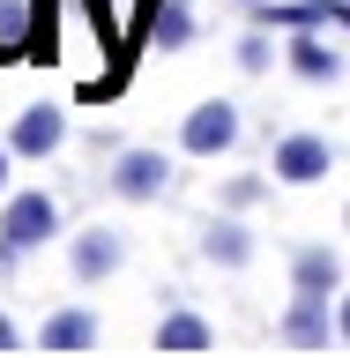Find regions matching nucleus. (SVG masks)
<instances>
[{"instance_id": "nucleus-1", "label": "nucleus", "mask_w": 350, "mask_h": 358, "mask_svg": "<svg viewBox=\"0 0 350 358\" xmlns=\"http://www.w3.org/2000/svg\"><path fill=\"white\" fill-rule=\"evenodd\" d=\"M60 231V201L52 194H8V209H0V262H15V254H30V246H45Z\"/></svg>"}, {"instance_id": "nucleus-2", "label": "nucleus", "mask_w": 350, "mask_h": 358, "mask_svg": "<svg viewBox=\"0 0 350 358\" xmlns=\"http://www.w3.org/2000/svg\"><path fill=\"white\" fill-rule=\"evenodd\" d=\"M52 38V0H0V67L45 52Z\"/></svg>"}, {"instance_id": "nucleus-3", "label": "nucleus", "mask_w": 350, "mask_h": 358, "mask_svg": "<svg viewBox=\"0 0 350 358\" xmlns=\"http://www.w3.org/2000/svg\"><path fill=\"white\" fill-rule=\"evenodd\" d=\"M105 187H112L119 201H156L164 187H172V157H164V150H119Z\"/></svg>"}, {"instance_id": "nucleus-4", "label": "nucleus", "mask_w": 350, "mask_h": 358, "mask_svg": "<svg viewBox=\"0 0 350 358\" xmlns=\"http://www.w3.org/2000/svg\"><path fill=\"white\" fill-rule=\"evenodd\" d=\"M231 142H239V105H224V97L194 105L187 127H179V150H187V157H224Z\"/></svg>"}, {"instance_id": "nucleus-5", "label": "nucleus", "mask_w": 350, "mask_h": 358, "mask_svg": "<svg viewBox=\"0 0 350 358\" xmlns=\"http://www.w3.org/2000/svg\"><path fill=\"white\" fill-rule=\"evenodd\" d=\"M328 172H335L328 134H284L276 142V179L284 187H313V179H328Z\"/></svg>"}, {"instance_id": "nucleus-6", "label": "nucleus", "mask_w": 350, "mask_h": 358, "mask_svg": "<svg viewBox=\"0 0 350 358\" xmlns=\"http://www.w3.org/2000/svg\"><path fill=\"white\" fill-rule=\"evenodd\" d=\"M119 262H127V246H119V231H105V224H89L82 239L67 246V268H75V284H97V276H112Z\"/></svg>"}, {"instance_id": "nucleus-7", "label": "nucleus", "mask_w": 350, "mask_h": 358, "mask_svg": "<svg viewBox=\"0 0 350 358\" xmlns=\"http://www.w3.org/2000/svg\"><path fill=\"white\" fill-rule=\"evenodd\" d=\"M60 142H67V112L60 105H30L15 120V134H8V150H15V157H52Z\"/></svg>"}, {"instance_id": "nucleus-8", "label": "nucleus", "mask_w": 350, "mask_h": 358, "mask_svg": "<svg viewBox=\"0 0 350 358\" xmlns=\"http://www.w3.org/2000/svg\"><path fill=\"white\" fill-rule=\"evenodd\" d=\"M328 336H335V321H328V299H321V291H298V306L284 313V343H291V351H321Z\"/></svg>"}, {"instance_id": "nucleus-9", "label": "nucleus", "mask_w": 350, "mask_h": 358, "mask_svg": "<svg viewBox=\"0 0 350 358\" xmlns=\"http://www.w3.org/2000/svg\"><path fill=\"white\" fill-rule=\"evenodd\" d=\"M38 351H60V358L67 351H97V313H89V306H60L38 329Z\"/></svg>"}, {"instance_id": "nucleus-10", "label": "nucleus", "mask_w": 350, "mask_h": 358, "mask_svg": "<svg viewBox=\"0 0 350 358\" xmlns=\"http://www.w3.org/2000/svg\"><path fill=\"white\" fill-rule=\"evenodd\" d=\"M201 254H209L217 268H246L254 262V231H246L239 217H217L209 231H201Z\"/></svg>"}, {"instance_id": "nucleus-11", "label": "nucleus", "mask_w": 350, "mask_h": 358, "mask_svg": "<svg viewBox=\"0 0 350 358\" xmlns=\"http://www.w3.org/2000/svg\"><path fill=\"white\" fill-rule=\"evenodd\" d=\"M209 343H217V329H209V321H201V313H164V329H156V351H172V358H194V351H209Z\"/></svg>"}, {"instance_id": "nucleus-12", "label": "nucleus", "mask_w": 350, "mask_h": 358, "mask_svg": "<svg viewBox=\"0 0 350 358\" xmlns=\"http://www.w3.org/2000/svg\"><path fill=\"white\" fill-rule=\"evenodd\" d=\"M335 67H343V52H335L328 38H313V30L291 38V75H298V83H335Z\"/></svg>"}, {"instance_id": "nucleus-13", "label": "nucleus", "mask_w": 350, "mask_h": 358, "mask_svg": "<svg viewBox=\"0 0 350 358\" xmlns=\"http://www.w3.org/2000/svg\"><path fill=\"white\" fill-rule=\"evenodd\" d=\"M335 276H343V262H335V246H306V254L291 262V284H298V291H321V299L335 291Z\"/></svg>"}, {"instance_id": "nucleus-14", "label": "nucleus", "mask_w": 350, "mask_h": 358, "mask_svg": "<svg viewBox=\"0 0 350 358\" xmlns=\"http://www.w3.org/2000/svg\"><path fill=\"white\" fill-rule=\"evenodd\" d=\"M194 38V15H187V0H156V52H172V45Z\"/></svg>"}, {"instance_id": "nucleus-15", "label": "nucleus", "mask_w": 350, "mask_h": 358, "mask_svg": "<svg viewBox=\"0 0 350 358\" xmlns=\"http://www.w3.org/2000/svg\"><path fill=\"white\" fill-rule=\"evenodd\" d=\"M239 67H246V75H261V67H268V38H261V30L239 45Z\"/></svg>"}, {"instance_id": "nucleus-16", "label": "nucleus", "mask_w": 350, "mask_h": 358, "mask_svg": "<svg viewBox=\"0 0 350 358\" xmlns=\"http://www.w3.org/2000/svg\"><path fill=\"white\" fill-rule=\"evenodd\" d=\"M224 201H231V209H246V201H261V179H231V187H224Z\"/></svg>"}, {"instance_id": "nucleus-17", "label": "nucleus", "mask_w": 350, "mask_h": 358, "mask_svg": "<svg viewBox=\"0 0 350 358\" xmlns=\"http://www.w3.org/2000/svg\"><path fill=\"white\" fill-rule=\"evenodd\" d=\"M335 336H343V343H350V299H343V306H335Z\"/></svg>"}, {"instance_id": "nucleus-18", "label": "nucleus", "mask_w": 350, "mask_h": 358, "mask_svg": "<svg viewBox=\"0 0 350 358\" xmlns=\"http://www.w3.org/2000/svg\"><path fill=\"white\" fill-rule=\"evenodd\" d=\"M0 351H15V321L8 313H0Z\"/></svg>"}, {"instance_id": "nucleus-19", "label": "nucleus", "mask_w": 350, "mask_h": 358, "mask_svg": "<svg viewBox=\"0 0 350 358\" xmlns=\"http://www.w3.org/2000/svg\"><path fill=\"white\" fill-rule=\"evenodd\" d=\"M8 157H15V150H8V142H0V194H8Z\"/></svg>"}, {"instance_id": "nucleus-20", "label": "nucleus", "mask_w": 350, "mask_h": 358, "mask_svg": "<svg viewBox=\"0 0 350 358\" xmlns=\"http://www.w3.org/2000/svg\"><path fill=\"white\" fill-rule=\"evenodd\" d=\"M246 8H261V0H246Z\"/></svg>"}]
</instances>
